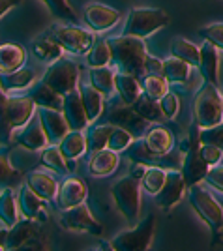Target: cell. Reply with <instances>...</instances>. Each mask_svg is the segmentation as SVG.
<instances>
[{
	"label": "cell",
	"instance_id": "obj_8",
	"mask_svg": "<svg viewBox=\"0 0 223 251\" xmlns=\"http://www.w3.org/2000/svg\"><path fill=\"white\" fill-rule=\"evenodd\" d=\"M129 161H139L145 165H156V167H163L167 171H174V169L182 167V154L180 150H171L169 154H158L154 150H150L145 143V139H133L131 145L124 150Z\"/></svg>",
	"mask_w": 223,
	"mask_h": 251
},
{
	"label": "cell",
	"instance_id": "obj_23",
	"mask_svg": "<svg viewBox=\"0 0 223 251\" xmlns=\"http://www.w3.org/2000/svg\"><path fill=\"white\" fill-rule=\"evenodd\" d=\"M197 68L201 72L202 79L218 86L220 83V52L212 43L202 42L199 45V62Z\"/></svg>",
	"mask_w": 223,
	"mask_h": 251
},
{
	"label": "cell",
	"instance_id": "obj_42",
	"mask_svg": "<svg viewBox=\"0 0 223 251\" xmlns=\"http://www.w3.org/2000/svg\"><path fill=\"white\" fill-rule=\"evenodd\" d=\"M133 109H135L149 124H159V122L165 118L163 113H161V109H159V101L150 100V98H147L145 94L139 96L137 101L133 103Z\"/></svg>",
	"mask_w": 223,
	"mask_h": 251
},
{
	"label": "cell",
	"instance_id": "obj_47",
	"mask_svg": "<svg viewBox=\"0 0 223 251\" xmlns=\"http://www.w3.org/2000/svg\"><path fill=\"white\" fill-rule=\"evenodd\" d=\"M197 34L202 38V42L212 43L216 49L223 51V23H210L197 30Z\"/></svg>",
	"mask_w": 223,
	"mask_h": 251
},
{
	"label": "cell",
	"instance_id": "obj_39",
	"mask_svg": "<svg viewBox=\"0 0 223 251\" xmlns=\"http://www.w3.org/2000/svg\"><path fill=\"white\" fill-rule=\"evenodd\" d=\"M139 81H141L143 94L147 96V98H150V100L159 101L163 96L169 92L171 84L167 83V79L163 75H143Z\"/></svg>",
	"mask_w": 223,
	"mask_h": 251
},
{
	"label": "cell",
	"instance_id": "obj_41",
	"mask_svg": "<svg viewBox=\"0 0 223 251\" xmlns=\"http://www.w3.org/2000/svg\"><path fill=\"white\" fill-rule=\"evenodd\" d=\"M171 54L188 62L190 66H197L199 62V47L195 43L188 42L186 38H174L171 42Z\"/></svg>",
	"mask_w": 223,
	"mask_h": 251
},
{
	"label": "cell",
	"instance_id": "obj_35",
	"mask_svg": "<svg viewBox=\"0 0 223 251\" xmlns=\"http://www.w3.org/2000/svg\"><path fill=\"white\" fill-rule=\"evenodd\" d=\"M115 126L109 124V122H90V124L85 127V135H86V148H88V154H92L96 150H101V148H107V141H109V135L113 131Z\"/></svg>",
	"mask_w": 223,
	"mask_h": 251
},
{
	"label": "cell",
	"instance_id": "obj_10",
	"mask_svg": "<svg viewBox=\"0 0 223 251\" xmlns=\"http://www.w3.org/2000/svg\"><path fill=\"white\" fill-rule=\"evenodd\" d=\"M99 118H103V122H109V124L127 129L135 139L145 137L147 129H149V122L133 109V105H109L105 111L101 113Z\"/></svg>",
	"mask_w": 223,
	"mask_h": 251
},
{
	"label": "cell",
	"instance_id": "obj_7",
	"mask_svg": "<svg viewBox=\"0 0 223 251\" xmlns=\"http://www.w3.org/2000/svg\"><path fill=\"white\" fill-rule=\"evenodd\" d=\"M49 32L54 40L60 43L64 51L75 54V56L86 54L96 40L92 30H86V28H81L77 25H70V23H58Z\"/></svg>",
	"mask_w": 223,
	"mask_h": 251
},
{
	"label": "cell",
	"instance_id": "obj_32",
	"mask_svg": "<svg viewBox=\"0 0 223 251\" xmlns=\"http://www.w3.org/2000/svg\"><path fill=\"white\" fill-rule=\"evenodd\" d=\"M79 94H81V100H83V105H85L86 116H88V122H96L99 120V116L103 113V100L105 96L101 94L98 88H94L92 84H79Z\"/></svg>",
	"mask_w": 223,
	"mask_h": 251
},
{
	"label": "cell",
	"instance_id": "obj_1",
	"mask_svg": "<svg viewBox=\"0 0 223 251\" xmlns=\"http://www.w3.org/2000/svg\"><path fill=\"white\" fill-rule=\"evenodd\" d=\"M107 43L111 49V64L118 72L131 74L139 79L145 75V64L149 58V47L145 40L122 34V36L109 38Z\"/></svg>",
	"mask_w": 223,
	"mask_h": 251
},
{
	"label": "cell",
	"instance_id": "obj_28",
	"mask_svg": "<svg viewBox=\"0 0 223 251\" xmlns=\"http://www.w3.org/2000/svg\"><path fill=\"white\" fill-rule=\"evenodd\" d=\"M115 92L120 96L122 103L133 105L137 101L139 96L143 94L139 77L131 74H124V72H117L115 74Z\"/></svg>",
	"mask_w": 223,
	"mask_h": 251
},
{
	"label": "cell",
	"instance_id": "obj_15",
	"mask_svg": "<svg viewBox=\"0 0 223 251\" xmlns=\"http://www.w3.org/2000/svg\"><path fill=\"white\" fill-rule=\"evenodd\" d=\"M184 191H186V182H184V178H182L180 169L167 171L165 184H163L161 189L154 195V197H156V204H158L163 212H169L173 206L178 204V201L182 199Z\"/></svg>",
	"mask_w": 223,
	"mask_h": 251
},
{
	"label": "cell",
	"instance_id": "obj_56",
	"mask_svg": "<svg viewBox=\"0 0 223 251\" xmlns=\"http://www.w3.org/2000/svg\"><path fill=\"white\" fill-rule=\"evenodd\" d=\"M222 96H223V92H222Z\"/></svg>",
	"mask_w": 223,
	"mask_h": 251
},
{
	"label": "cell",
	"instance_id": "obj_44",
	"mask_svg": "<svg viewBox=\"0 0 223 251\" xmlns=\"http://www.w3.org/2000/svg\"><path fill=\"white\" fill-rule=\"evenodd\" d=\"M165 178H167V169L149 165L145 176L141 178V186H143V189H145L147 193L156 195L159 189H161V186L165 184Z\"/></svg>",
	"mask_w": 223,
	"mask_h": 251
},
{
	"label": "cell",
	"instance_id": "obj_2",
	"mask_svg": "<svg viewBox=\"0 0 223 251\" xmlns=\"http://www.w3.org/2000/svg\"><path fill=\"white\" fill-rule=\"evenodd\" d=\"M188 201H190L191 208L195 210V214L208 225V229L212 232L210 246H216L218 242H222L223 206L216 201V197L206 188H202L201 184H195L188 189Z\"/></svg>",
	"mask_w": 223,
	"mask_h": 251
},
{
	"label": "cell",
	"instance_id": "obj_16",
	"mask_svg": "<svg viewBox=\"0 0 223 251\" xmlns=\"http://www.w3.org/2000/svg\"><path fill=\"white\" fill-rule=\"evenodd\" d=\"M199 147L201 145H195V147H191L188 152H184L182 154V167H180V173H182V178H184V182H186V188H190V186H195V184H201L204 176H206V173H208V163L202 159L201 152H199Z\"/></svg>",
	"mask_w": 223,
	"mask_h": 251
},
{
	"label": "cell",
	"instance_id": "obj_30",
	"mask_svg": "<svg viewBox=\"0 0 223 251\" xmlns=\"http://www.w3.org/2000/svg\"><path fill=\"white\" fill-rule=\"evenodd\" d=\"M64 49L60 47V43L51 36V32L40 36L36 42L32 43V54L43 64H53L54 60H58L62 56Z\"/></svg>",
	"mask_w": 223,
	"mask_h": 251
},
{
	"label": "cell",
	"instance_id": "obj_38",
	"mask_svg": "<svg viewBox=\"0 0 223 251\" xmlns=\"http://www.w3.org/2000/svg\"><path fill=\"white\" fill-rule=\"evenodd\" d=\"M21 182H23L21 171H17V169L11 165L8 152L0 150V191L6 188L15 189L17 186H21Z\"/></svg>",
	"mask_w": 223,
	"mask_h": 251
},
{
	"label": "cell",
	"instance_id": "obj_12",
	"mask_svg": "<svg viewBox=\"0 0 223 251\" xmlns=\"http://www.w3.org/2000/svg\"><path fill=\"white\" fill-rule=\"evenodd\" d=\"M38 236H40V225H38V221L23 218L13 227L8 229L6 242H4V250L6 251L38 250V248H42V246H36V242H40Z\"/></svg>",
	"mask_w": 223,
	"mask_h": 251
},
{
	"label": "cell",
	"instance_id": "obj_29",
	"mask_svg": "<svg viewBox=\"0 0 223 251\" xmlns=\"http://www.w3.org/2000/svg\"><path fill=\"white\" fill-rule=\"evenodd\" d=\"M145 143L150 150L158 152V154H169L171 150H174V137L173 131L165 126H152L145 133Z\"/></svg>",
	"mask_w": 223,
	"mask_h": 251
},
{
	"label": "cell",
	"instance_id": "obj_52",
	"mask_svg": "<svg viewBox=\"0 0 223 251\" xmlns=\"http://www.w3.org/2000/svg\"><path fill=\"white\" fill-rule=\"evenodd\" d=\"M145 75H163V60L149 54L147 64H145Z\"/></svg>",
	"mask_w": 223,
	"mask_h": 251
},
{
	"label": "cell",
	"instance_id": "obj_45",
	"mask_svg": "<svg viewBox=\"0 0 223 251\" xmlns=\"http://www.w3.org/2000/svg\"><path fill=\"white\" fill-rule=\"evenodd\" d=\"M13 139V127L8 115V94L0 88V145L8 147Z\"/></svg>",
	"mask_w": 223,
	"mask_h": 251
},
{
	"label": "cell",
	"instance_id": "obj_34",
	"mask_svg": "<svg viewBox=\"0 0 223 251\" xmlns=\"http://www.w3.org/2000/svg\"><path fill=\"white\" fill-rule=\"evenodd\" d=\"M191 75V66L188 62H184L180 58L173 56L163 60V77L167 79V83L173 86H184L188 84Z\"/></svg>",
	"mask_w": 223,
	"mask_h": 251
},
{
	"label": "cell",
	"instance_id": "obj_33",
	"mask_svg": "<svg viewBox=\"0 0 223 251\" xmlns=\"http://www.w3.org/2000/svg\"><path fill=\"white\" fill-rule=\"evenodd\" d=\"M58 148H60V152L66 159H74V161L83 154H86L88 148H86L85 129H70L64 135L62 141L58 143Z\"/></svg>",
	"mask_w": 223,
	"mask_h": 251
},
{
	"label": "cell",
	"instance_id": "obj_25",
	"mask_svg": "<svg viewBox=\"0 0 223 251\" xmlns=\"http://www.w3.org/2000/svg\"><path fill=\"white\" fill-rule=\"evenodd\" d=\"M34 81H36V72L25 66L10 74H0V88L6 94H19L23 90H28Z\"/></svg>",
	"mask_w": 223,
	"mask_h": 251
},
{
	"label": "cell",
	"instance_id": "obj_43",
	"mask_svg": "<svg viewBox=\"0 0 223 251\" xmlns=\"http://www.w3.org/2000/svg\"><path fill=\"white\" fill-rule=\"evenodd\" d=\"M43 4L47 6L49 13L53 15L54 19L62 23H70V25H77L79 23V15L75 13L74 6L68 0H42Z\"/></svg>",
	"mask_w": 223,
	"mask_h": 251
},
{
	"label": "cell",
	"instance_id": "obj_21",
	"mask_svg": "<svg viewBox=\"0 0 223 251\" xmlns=\"http://www.w3.org/2000/svg\"><path fill=\"white\" fill-rule=\"evenodd\" d=\"M17 145L23 147L25 150H30V152H40L42 148H45L49 145L47 141V135L43 131V126L40 122V116L34 115L28 120V124L23 127V131L15 137Z\"/></svg>",
	"mask_w": 223,
	"mask_h": 251
},
{
	"label": "cell",
	"instance_id": "obj_55",
	"mask_svg": "<svg viewBox=\"0 0 223 251\" xmlns=\"http://www.w3.org/2000/svg\"><path fill=\"white\" fill-rule=\"evenodd\" d=\"M6 234H8V230L0 229V250H4V242H6Z\"/></svg>",
	"mask_w": 223,
	"mask_h": 251
},
{
	"label": "cell",
	"instance_id": "obj_37",
	"mask_svg": "<svg viewBox=\"0 0 223 251\" xmlns=\"http://www.w3.org/2000/svg\"><path fill=\"white\" fill-rule=\"evenodd\" d=\"M115 74L117 72L109 66L90 68L88 70V79H90V84L107 98V96H113V92H115Z\"/></svg>",
	"mask_w": 223,
	"mask_h": 251
},
{
	"label": "cell",
	"instance_id": "obj_48",
	"mask_svg": "<svg viewBox=\"0 0 223 251\" xmlns=\"http://www.w3.org/2000/svg\"><path fill=\"white\" fill-rule=\"evenodd\" d=\"M159 109H161V113H163V116L167 120H174L178 116V111H180V100H178V96L169 90L167 94L159 100Z\"/></svg>",
	"mask_w": 223,
	"mask_h": 251
},
{
	"label": "cell",
	"instance_id": "obj_36",
	"mask_svg": "<svg viewBox=\"0 0 223 251\" xmlns=\"http://www.w3.org/2000/svg\"><path fill=\"white\" fill-rule=\"evenodd\" d=\"M0 221L8 229L19 221V204H17V197L11 188L0 191Z\"/></svg>",
	"mask_w": 223,
	"mask_h": 251
},
{
	"label": "cell",
	"instance_id": "obj_27",
	"mask_svg": "<svg viewBox=\"0 0 223 251\" xmlns=\"http://www.w3.org/2000/svg\"><path fill=\"white\" fill-rule=\"evenodd\" d=\"M25 184L45 201H54L56 191H58V180L53 175L43 173V171H32V173H28Z\"/></svg>",
	"mask_w": 223,
	"mask_h": 251
},
{
	"label": "cell",
	"instance_id": "obj_24",
	"mask_svg": "<svg viewBox=\"0 0 223 251\" xmlns=\"http://www.w3.org/2000/svg\"><path fill=\"white\" fill-rule=\"evenodd\" d=\"M40 165L49 171H53L60 176H68L75 171V161L74 159H66L60 152L58 145H47L45 148L40 150Z\"/></svg>",
	"mask_w": 223,
	"mask_h": 251
},
{
	"label": "cell",
	"instance_id": "obj_22",
	"mask_svg": "<svg viewBox=\"0 0 223 251\" xmlns=\"http://www.w3.org/2000/svg\"><path fill=\"white\" fill-rule=\"evenodd\" d=\"M62 113L66 116V120H68L70 129H85L86 126L90 124L88 116H86L85 105H83V100H81V94H79V88L64 96Z\"/></svg>",
	"mask_w": 223,
	"mask_h": 251
},
{
	"label": "cell",
	"instance_id": "obj_9",
	"mask_svg": "<svg viewBox=\"0 0 223 251\" xmlns=\"http://www.w3.org/2000/svg\"><path fill=\"white\" fill-rule=\"evenodd\" d=\"M42 81L49 84L51 88H54L58 94L66 96L68 92L79 88V68L74 60L60 56L58 60L49 64Z\"/></svg>",
	"mask_w": 223,
	"mask_h": 251
},
{
	"label": "cell",
	"instance_id": "obj_3",
	"mask_svg": "<svg viewBox=\"0 0 223 251\" xmlns=\"http://www.w3.org/2000/svg\"><path fill=\"white\" fill-rule=\"evenodd\" d=\"M193 118L199 127H208L223 122V96L218 86L208 81L201 84L193 96Z\"/></svg>",
	"mask_w": 223,
	"mask_h": 251
},
{
	"label": "cell",
	"instance_id": "obj_31",
	"mask_svg": "<svg viewBox=\"0 0 223 251\" xmlns=\"http://www.w3.org/2000/svg\"><path fill=\"white\" fill-rule=\"evenodd\" d=\"M26 62V49L17 43L0 45V74H10L23 68Z\"/></svg>",
	"mask_w": 223,
	"mask_h": 251
},
{
	"label": "cell",
	"instance_id": "obj_13",
	"mask_svg": "<svg viewBox=\"0 0 223 251\" xmlns=\"http://www.w3.org/2000/svg\"><path fill=\"white\" fill-rule=\"evenodd\" d=\"M83 19H85V25L92 32H105L111 30L122 19V13L115 8H111V6H107V4L90 2L83 10Z\"/></svg>",
	"mask_w": 223,
	"mask_h": 251
},
{
	"label": "cell",
	"instance_id": "obj_46",
	"mask_svg": "<svg viewBox=\"0 0 223 251\" xmlns=\"http://www.w3.org/2000/svg\"><path fill=\"white\" fill-rule=\"evenodd\" d=\"M133 139H135V137L131 135L127 129L115 126L113 131H111V135H109V141H107V148H111V150H115V152L120 154V152H124V150L131 145Z\"/></svg>",
	"mask_w": 223,
	"mask_h": 251
},
{
	"label": "cell",
	"instance_id": "obj_14",
	"mask_svg": "<svg viewBox=\"0 0 223 251\" xmlns=\"http://www.w3.org/2000/svg\"><path fill=\"white\" fill-rule=\"evenodd\" d=\"M88 197V186L81 178L77 176H66L58 184V191H56V206L60 210L74 208L77 204L85 202Z\"/></svg>",
	"mask_w": 223,
	"mask_h": 251
},
{
	"label": "cell",
	"instance_id": "obj_54",
	"mask_svg": "<svg viewBox=\"0 0 223 251\" xmlns=\"http://www.w3.org/2000/svg\"><path fill=\"white\" fill-rule=\"evenodd\" d=\"M23 0H0V19L8 13L10 10H13L15 6H19Z\"/></svg>",
	"mask_w": 223,
	"mask_h": 251
},
{
	"label": "cell",
	"instance_id": "obj_49",
	"mask_svg": "<svg viewBox=\"0 0 223 251\" xmlns=\"http://www.w3.org/2000/svg\"><path fill=\"white\" fill-rule=\"evenodd\" d=\"M201 145H214L223 150V122L201 127Z\"/></svg>",
	"mask_w": 223,
	"mask_h": 251
},
{
	"label": "cell",
	"instance_id": "obj_40",
	"mask_svg": "<svg viewBox=\"0 0 223 251\" xmlns=\"http://www.w3.org/2000/svg\"><path fill=\"white\" fill-rule=\"evenodd\" d=\"M86 66L88 68H101V66H109L111 64V49L109 43L103 38L94 40L92 47L88 49V52L85 54Z\"/></svg>",
	"mask_w": 223,
	"mask_h": 251
},
{
	"label": "cell",
	"instance_id": "obj_17",
	"mask_svg": "<svg viewBox=\"0 0 223 251\" xmlns=\"http://www.w3.org/2000/svg\"><path fill=\"white\" fill-rule=\"evenodd\" d=\"M36 115L40 116V122L43 126V131L47 135L49 145H58L64 139V135L70 131V126H68V120H66L62 111L47 109V107H38Z\"/></svg>",
	"mask_w": 223,
	"mask_h": 251
},
{
	"label": "cell",
	"instance_id": "obj_20",
	"mask_svg": "<svg viewBox=\"0 0 223 251\" xmlns=\"http://www.w3.org/2000/svg\"><path fill=\"white\" fill-rule=\"evenodd\" d=\"M36 111V103L32 101L28 94H15L8 96V115L13 129H19L23 126L28 124Z\"/></svg>",
	"mask_w": 223,
	"mask_h": 251
},
{
	"label": "cell",
	"instance_id": "obj_18",
	"mask_svg": "<svg viewBox=\"0 0 223 251\" xmlns=\"http://www.w3.org/2000/svg\"><path fill=\"white\" fill-rule=\"evenodd\" d=\"M118 163H120V156L118 152L111 150V148H101V150H96L90 154L88 159V165L86 171L88 175L94 178H105L109 175H113L117 171Z\"/></svg>",
	"mask_w": 223,
	"mask_h": 251
},
{
	"label": "cell",
	"instance_id": "obj_11",
	"mask_svg": "<svg viewBox=\"0 0 223 251\" xmlns=\"http://www.w3.org/2000/svg\"><path fill=\"white\" fill-rule=\"evenodd\" d=\"M60 227L66 230H72V232H88L92 236H99L103 232L101 223L94 220V216H92L86 202H81L74 208L62 210Z\"/></svg>",
	"mask_w": 223,
	"mask_h": 251
},
{
	"label": "cell",
	"instance_id": "obj_6",
	"mask_svg": "<svg viewBox=\"0 0 223 251\" xmlns=\"http://www.w3.org/2000/svg\"><path fill=\"white\" fill-rule=\"evenodd\" d=\"M158 220L154 214H149L145 220L137 221L131 229L117 234L111 240L113 251H147L154 240Z\"/></svg>",
	"mask_w": 223,
	"mask_h": 251
},
{
	"label": "cell",
	"instance_id": "obj_4",
	"mask_svg": "<svg viewBox=\"0 0 223 251\" xmlns=\"http://www.w3.org/2000/svg\"><path fill=\"white\" fill-rule=\"evenodd\" d=\"M169 13L161 8H133L127 13L122 34L147 40L169 25Z\"/></svg>",
	"mask_w": 223,
	"mask_h": 251
},
{
	"label": "cell",
	"instance_id": "obj_51",
	"mask_svg": "<svg viewBox=\"0 0 223 251\" xmlns=\"http://www.w3.org/2000/svg\"><path fill=\"white\" fill-rule=\"evenodd\" d=\"M204 182L210 186V188L218 189L220 193H223V165H214L208 169Z\"/></svg>",
	"mask_w": 223,
	"mask_h": 251
},
{
	"label": "cell",
	"instance_id": "obj_19",
	"mask_svg": "<svg viewBox=\"0 0 223 251\" xmlns=\"http://www.w3.org/2000/svg\"><path fill=\"white\" fill-rule=\"evenodd\" d=\"M45 202L47 201L42 199L36 191H32L26 184L21 186L19 193H17V204H19V212L23 214V218L36 221H45L47 212H45Z\"/></svg>",
	"mask_w": 223,
	"mask_h": 251
},
{
	"label": "cell",
	"instance_id": "obj_26",
	"mask_svg": "<svg viewBox=\"0 0 223 251\" xmlns=\"http://www.w3.org/2000/svg\"><path fill=\"white\" fill-rule=\"evenodd\" d=\"M26 94L32 98V101L36 103V107H47V109H56V111H62L64 103V96L58 94L54 88H51L47 83L40 81H34L30 84V88L26 90Z\"/></svg>",
	"mask_w": 223,
	"mask_h": 251
},
{
	"label": "cell",
	"instance_id": "obj_5",
	"mask_svg": "<svg viewBox=\"0 0 223 251\" xmlns=\"http://www.w3.org/2000/svg\"><path fill=\"white\" fill-rule=\"evenodd\" d=\"M111 195L127 223L135 225L141 216V180L133 176H124L111 186Z\"/></svg>",
	"mask_w": 223,
	"mask_h": 251
},
{
	"label": "cell",
	"instance_id": "obj_53",
	"mask_svg": "<svg viewBox=\"0 0 223 251\" xmlns=\"http://www.w3.org/2000/svg\"><path fill=\"white\" fill-rule=\"evenodd\" d=\"M147 169H149V165H145V163L131 161V167H129V176H133V178H137V180H141V178L145 176Z\"/></svg>",
	"mask_w": 223,
	"mask_h": 251
},
{
	"label": "cell",
	"instance_id": "obj_50",
	"mask_svg": "<svg viewBox=\"0 0 223 251\" xmlns=\"http://www.w3.org/2000/svg\"><path fill=\"white\" fill-rule=\"evenodd\" d=\"M199 152H201L202 159L208 163V167H214V165H220L223 159V150L220 147H214V145H201L199 147Z\"/></svg>",
	"mask_w": 223,
	"mask_h": 251
}]
</instances>
